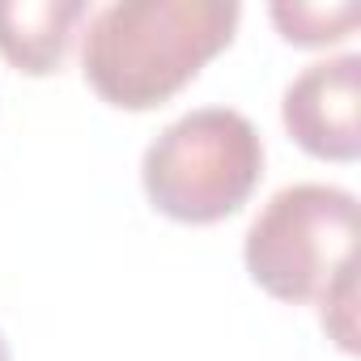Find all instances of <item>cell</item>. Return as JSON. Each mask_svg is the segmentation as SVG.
Returning a JSON list of instances; mask_svg holds the SVG:
<instances>
[{
  "instance_id": "1",
  "label": "cell",
  "mask_w": 361,
  "mask_h": 361,
  "mask_svg": "<svg viewBox=\"0 0 361 361\" xmlns=\"http://www.w3.org/2000/svg\"><path fill=\"white\" fill-rule=\"evenodd\" d=\"M238 18L234 0H115L90 18L85 81L119 111H153L234 43Z\"/></svg>"
},
{
  "instance_id": "2",
  "label": "cell",
  "mask_w": 361,
  "mask_h": 361,
  "mask_svg": "<svg viewBox=\"0 0 361 361\" xmlns=\"http://www.w3.org/2000/svg\"><path fill=\"white\" fill-rule=\"evenodd\" d=\"M259 178V128L230 106H196L178 115L149 140L140 157V188L149 204L183 226H217L243 213Z\"/></svg>"
},
{
  "instance_id": "3",
  "label": "cell",
  "mask_w": 361,
  "mask_h": 361,
  "mask_svg": "<svg viewBox=\"0 0 361 361\" xmlns=\"http://www.w3.org/2000/svg\"><path fill=\"white\" fill-rule=\"evenodd\" d=\"M243 264L268 298L289 306L319 302L357 268V196L336 183L281 188L251 221Z\"/></svg>"
},
{
  "instance_id": "4",
  "label": "cell",
  "mask_w": 361,
  "mask_h": 361,
  "mask_svg": "<svg viewBox=\"0 0 361 361\" xmlns=\"http://www.w3.org/2000/svg\"><path fill=\"white\" fill-rule=\"evenodd\" d=\"M285 132L319 161H357L361 153V56L344 51L306 64L281 98Z\"/></svg>"
},
{
  "instance_id": "5",
  "label": "cell",
  "mask_w": 361,
  "mask_h": 361,
  "mask_svg": "<svg viewBox=\"0 0 361 361\" xmlns=\"http://www.w3.org/2000/svg\"><path fill=\"white\" fill-rule=\"evenodd\" d=\"M81 18V0H0V56L26 77L60 73Z\"/></svg>"
},
{
  "instance_id": "6",
  "label": "cell",
  "mask_w": 361,
  "mask_h": 361,
  "mask_svg": "<svg viewBox=\"0 0 361 361\" xmlns=\"http://www.w3.org/2000/svg\"><path fill=\"white\" fill-rule=\"evenodd\" d=\"M272 26L281 30L285 43L293 47H327V43H340L357 30L361 22V9L353 0L344 5H310V0H276L268 9Z\"/></svg>"
},
{
  "instance_id": "7",
  "label": "cell",
  "mask_w": 361,
  "mask_h": 361,
  "mask_svg": "<svg viewBox=\"0 0 361 361\" xmlns=\"http://www.w3.org/2000/svg\"><path fill=\"white\" fill-rule=\"evenodd\" d=\"M319 314H323V327L327 336L344 348V353H357V268H348L323 298H319Z\"/></svg>"
},
{
  "instance_id": "8",
  "label": "cell",
  "mask_w": 361,
  "mask_h": 361,
  "mask_svg": "<svg viewBox=\"0 0 361 361\" xmlns=\"http://www.w3.org/2000/svg\"><path fill=\"white\" fill-rule=\"evenodd\" d=\"M0 361H13V348H9V340H5V331H0Z\"/></svg>"
}]
</instances>
